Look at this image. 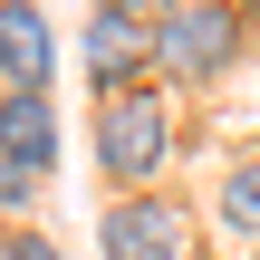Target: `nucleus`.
<instances>
[{
    "label": "nucleus",
    "mask_w": 260,
    "mask_h": 260,
    "mask_svg": "<svg viewBox=\"0 0 260 260\" xmlns=\"http://www.w3.org/2000/svg\"><path fill=\"white\" fill-rule=\"evenodd\" d=\"M164 154H174V96L125 87V96H106V106H96V164H106V183H116V193L154 183V174H164Z\"/></svg>",
    "instance_id": "f257e3e1"
},
{
    "label": "nucleus",
    "mask_w": 260,
    "mask_h": 260,
    "mask_svg": "<svg viewBox=\"0 0 260 260\" xmlns=\"http://www.w3.org/2000/svg\"><path fill=\"white\" fill-rule=\"evenodd\" d=\"M241 58V10L232 0H164L154 10V68L174 77H222Z\"/></svg>",
    "instance_id": "f03ea898"
},
{
    "label": "nucleus",
    "mask_w": 260,
    "mask_h": 260,
    "mask_svg": "<svg viewBox=\"0 0 260 260\" xmlns=\"http://www.w3.org/2000/svg\"><path fill=\"white\" fill-rule=\"evenodd\" d=\"M106 260H193V212L164 193H116L106 203Z\"/></svg>",
    "instance_id": "7ed1b4c3"
},
{
    "label": "nucleus",
    "mask_w": 260,
    "mask_h": 260,
    "mask_svg": "<svg viewBox=\"0 0 260 260\" xmlns=\"http://www.w3.org/2000/svg\"><path fill=\"white\" fill-rule=\"evenodd\" d=\"M87 77H96V96H125L135 87V68H154V29L135 19V10H116V0H96L87 10Z\"/></svg>",
    "instance_id": "20e7f679"
},
{
    "label": "nucleus",
    "mask_w": 260,
    "mask_h": 260,
    "mask_svg": "<svg viewBox=\"0 0 260 260\" xmlns=\"http://www.w3.org/2000/svg\"><path fill=\"white\" fill-rule=\"evenodd\" d=\"M48 77V19L39 0H0V96H39Z\"/></svg>",
    "instance_id": "39448f33"
},
{
    "label": "nucleus",
    "mask_w": 260,
    "mask_h": 260,
    "mask_svg": "<svg viewBox=\"0 0 260 260\" xmlns=\"http://www.w3.org/2000/svg\"><path fill=\"white\" fill-rule=\"evenodd\" d=\"M58 125H48V96H0V145H10V174H48V145Z\"/></svg>",
    "instance_id": "423d86ee"
},
{
    "label": "nucleus",
    "mask_w": 260,
    "mask_h": 260,
    "mask_svg": "<svg viewBox=\"0 0 260 260\" xmlns=\"http://www.w3.org/2000/svg\"><path fill=\"white\" fill-rule=\"evenodd\" d=\"M212 212H222L241 241H260V154H241V164L222 174V203H212Z\"/></svg>",
    "instance_id": "0eeeda50"
},
{
    "label": "nucleus",
    "mask_w": 260,
    "mask_h": 260,
    "mask_svg": "<svg viewBox=\"0 0 260 260\" xmlns=\"http://www.w3.org/2000/svg\"><path fill=\"white\" fill-rule=\"evenodd\" d=\"M10 260H58V251H48L39 232H10Z\"/></svg>",
    "instance_id": "6e6552de"
},
{
    "label": "nucleus",
    "mask_w": 260,
    "mask_h": 260,
    "mask_svg": "<svg viewBox=\"0 0 260 260\" xmlns=\"http://www.w3.org/2000/svg\"><path fill=\"white\" fill-rule=\"evenodd\" d=\"M116 10H145V0H116Z\"/></svg>",
    "instance_id": "1a4fd4ad"
},
{
    "label": "nucleus",
    "mask_w": 260,
    "mask_h": 260,
    "mask_svg": "<svg viewBox=\"0 0 260 260\" xmlns=\"http://www.w3.org/2000/svg\"><path fill=\"white\" fill-rule=\"evenodd\" d=\"M251 10H260V0H251Z\"/></svg>",
    "instance_id": "9d476101"
},
{
    "label": "nucleus",
    "mask_w": 260,
    "mask_h": 260,
    "mask_svg": "<svg viewBox=\"0 0 260 260\" xmlns=\"http://www.w3.org/2000/svg\"><path fill=\"white\" fill-rule=\"evenodd\" d=\"M251 260H260V251H251Z\"/></svg>",
    "instance_id": "9b49d317"
}]
</instances>
